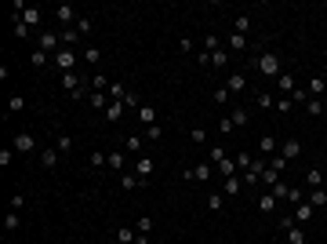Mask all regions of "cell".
Instances as JSON below:
<instances>
[{"mask_svg": "<svg viewBox=\"0 0 327 244\" xmlns=\"http://www.w3.org/2000/svg\"><path fill=\"white\" fill-rule=\"evenodd\" d=\"M55 150H58V153H69V150H73V139H69V135H58V139H55Z\"/></svg>", "mask_w": 327, "mask_h": 244, "instance_id": "obj_38", "label": "cell"}, {"mask_svg": "<svg viewBox=\"0 0 327 244\" xmlns=\"http://www.w3.org/2000/svg\"><path fill=\"white\" fill-rule=\"evenodd\" d=\"M18 19H22V22H26V26H29V29H36V26H40V7H26V11H22V15H18Z\"/></svg>", "mask_w": 327, "mask_h": 244, "instance_id": "obj_14", "label": "cell"}, {"mask_svg": "<svg viewBox=\"0 0 327 244\" xmlns=\"http://www.w3.org/2000/svg\"><path fill=\"white\" fill-rule=\"evenodd\" d=\"M233 131H237V124H233L229 117H222V120H218V135H233Z\"/></svg>", "mask_w": 327, "mask_h": 244, "instance_id": "obj_43", "label": "cell"}, {"mask_svg": "<svg viewBox=\"0 0 327 244\" xmlns=\"http://www.w3.org/2000/svg\"><path fill=\"white\" fill-rule=\"evenodd\" d=\"M306 91H309V98H320V95H327V77H309Z\"/></svg>", "mask_w": 327, "mask_h": 244, "instance_id": "obj_9", "label": "cell"}, {"mask_svg": "<svg viewBox=\"0 0 327 244\" xmlns=\"http://www.w3.org/2000/svg\"><path fill=\"white\" fill-rule=\"evenodd\" d=\"M255 106H258V110H269V106H276V95H269V91H258V95H255Z\"/></svg>", "mask_w": 327, "mask_h": 244, "instance_id": "obj_26", "label": "cell"}, {"mask_svg": "<svg viewBox=\"0 0 327 244\" xmlns=\"http://www.w3.org/2000/svg\"><path fill=\"white\" fill-rule=\"evenodd\" d=\"M276 88H280V95L291 98V95H294V77H291V73H280V77H276Z\"/></svg>", "mask_w": 327, "mask_h": 244, "instance_id": "obj_13", "label": "cell"}, {"mask_svg": "<svg viewBox=\"0 0 327 244\" xmlns=\"http://www.w3.org/2000/svg\"><path fill=\"white\" fill-rule=\"evenodd\" d=\"M309 204H313V208H324L327 204V189H313V193H309Z\"/></svg>", "mask_w": 327, "mask_h": 244, "instance_id": "obj_37", "label": "cell"}, {"mask_svg": "<svg viewBox=\"0 0 327 244\" xmlns=\"http://www.w3.org/2000/svg\"><path fill=\"white\" fill-rule=\"evenodd\" d=\"M218 48H222V37H215V33L204 37V51H218Z\"/></svg>", "mask_w": 327, "mask_h": 244, "instance_id": "obj_41", "label": "cell"}, {"mask_svg": "<svg viewBox=\"0 0 327 244\" xmlns=\"http://www.w3.org/2000/svg\"><path fill=\"white\" fill-rule=\"evenodd\" d=\"M258 150H262V153H276V150H280V142L276 139H273V135H262V139H258Z\"/></svg>", "mask_w": 327, "mask_h": 244, "instance_id": "obj_23", "label": "cell"}, {"mask_svg": "<svg viewBox=\"0 0 327 244\" xmlns=\"http://www.w3.org/2000/svg\"><path fill=\"white\" fill-rule=\"evenodd\" d=\"M225 157H229V153H225V146H211V161H225Z\"/></svg>", "mask_w": 327, "mask_h": 244, "instance_id": "obj_50", "label": "cell"}, {"mask_svg": "<svg viewBox=\"0 0 327 244\" xmlns=\"http://www.w3.org/2000/svg\"><path fill=\"white\" fill-rule=\"evenodd\" d=\"M55 19H58V26H69V22H77V7H69V4H62L55 11Z\"/></svg>", "mask_w": 327, "mask_h": 244, "instance_id": "obj_11", "label": "cell"}, {"mask_svg": "<svg viewBox=\"0 0 327 244\" xmlns=\"http://www.w3.org/2000/svg\"><path fill=\"white\" fill-rule=\"evenodd\" d=\"M124 150H127V153H138V150H142V135H127V139H124Z\"/></svg>", "mask_w": 327, "mask_h": 244, "instance_id": "obj_35", "label": "cell"}, {"mask_svg": "<svg viewBox=\"0 0 327 244\" xmlns=\"http://www.w3.org/2000/svg\"><path fill=\"white\" fill-rule=\"evenodd\" d=\"M138 124H156V110H153V106H138Z\"/></svg>", "mask_w": 327, "mask_h": 244, "instance_id": "obj_24", "label": "cell"}, {"mask_svg": "<svg viewBox=\"0 0 327 244\" xmlns=\"http://www.w3.org/2000/svg\"><path fill=\"white\" fill-rule=\"evenodd\" d=\"M306 113L320 117V113H324V98H309V102H306Z\"/></svg>", "mask_w": 327, "mask_h": 244, "instance_id": "obj_39", "label": "cell"}, {"mask_svg": "<svg viewBox=\"0 0 327 244\" xmlns=\"http://www.w3.org/2000/svg\"><path fill=\"white\" fill-rule=\"evenodd\" d=\"M135 237H138V230H131V226H120V230H117L120 244H135Z\"/></svg>", "mask_w": 327, "mask_h": 244, "instance_id": "obj_29", "label": "cell"}, {"mask_svg": "<svg viewBox=\"0 0 327 244\" xmlns=\"http://www.w3.org/2000/svg\"><path fill=\"white\" fill-rule=\"evenodd\" d=\"M298 153H302L298 139H284V142H280V157H284V161H291V157H298Z\"/></svg>", "mask_w": 327, "mask_h": 244, "instance_id": "obj_10", "label": "cell"}, {"mask_svg": "<svg viewBox=\"0 0 327 244\" xmlns=\"http://www.w3.org/2000/svg\"><path fill=\"white\" fill-rule=\"evenodd\" d=\"M276 197H273V193H262V197H258V208H262V211H269V215H273V211H276Z\"/></svg>", "mask_w": 327, "mask_h": 244, "instance_id": "obj_28", "label": "cell"}, {"mask_svg": "<svg viewBox=\"0 0 327 244\" xmlns=\"http://www.w3.org/2000/svg\"><path fill=\"white\" fill-rule=\"evenodd\" d=\"M58 157H62V153H58V150H55V146H48V150H40V164H44V168H55V164H58Z\"/></svg>", "mask_w": 327, "mask_h": 244, "instance_id": "obj_20", "label": "cell"}, {"mask_svg": "<svg viewBox=\"0 0 327 244\" xmlns=\"http://www.w3.org/2000/svg\"><path fill=\"white\" fill-rule=\"evenodd\" d=\"M4 230H7V233L18 230V215H4Z\"/></svg>", "mask_w": 327, "mask_h": 244, "instance_id": "obj_52", "label": "cell"}, {"mask_svg": "<svg viewBox=\"0 0 327 244\" xmlns=\"http://www.w3.org/2000/svg\"><path fill=\"white\" fill-rule=\"evenodd\" d=\"M229 120H233V124H237V128H244L247 120H251V110H247V106H237V110L229 113Z\"/></svg>", "mask_w": 327, "mask_h": 244, "instance_id": "obj_19", "label": "cell"}, {"mask_svg": "<svg viewBox=\"0 0 327 244\" xmlns=\"http://www.w3.org/2000/svg\"><path fill=\"white\" fill-rule=\"evenodd\" d=\"M15 153H33V150H36V139H33V135H29V131H18V135H15Z\"/></svg>", "mask_w": 327, "mask_h": 244, "instance_id": "obj_5", "label": "cell"}, {"mask_svg": "<svg viewBox=\"0 0 327 244\" xmlns=\"http://www.w3.org/2000/svg\"><path fill=\"white\" fill-rule=\"evenodd\" d=\"M215 168H218V175H222V179H229V175H237V171H240V168H237V161H233V157H225V161H218Z\"/></svg>", "mask_w": 327, "mask_h": 244, "instance_id": "obj_18", "label": "cell"}, {"mask_svg": "<svg viewBox=\"0 0 327 244\" xmlns=\"http://www.w3.org/2000/svg\"><path fill=\"white\" fill-rule=\"evenodd\" d=\"M233 161H237V168H240V171H247V168H251V161H255V157H251V153H237V157H233Z\"/></svg>", "mask_w": 327, "mask_h": 244, "instance_id": "obj_45", "label": "cell"}, {"mask_svg": "<svg viewBox=\"0 0 327 244\" xmlns=\"http://www.w3.org/2000/svg\"><path fill=\"white\" fill-rule=\"evenodd\" d=\"M255 70L265 73V77H280V73H284V70H280V55H276V51H262V55L255 58Z\"/></svg>", "mask_w": 327, "mask_h": 244, "instance_id": "obj_1", "label": "cell"}, {"mask_svg": "<svg viewBox=\"0 0 327 244\" xmlns=\"http://www.w3.org/2000/svg\"><path fill=\"white\" fill-rule=\"evenodd\" d=\"M160 135H164V131H160V128H156V124H149V128H146V139H149V142H156V139H160Z\"/></svg>", "mask_w": 327, "mask_h": 244, "instance_id": "obj_54", "label": "cell"}, {"mask_svg": "<svg viewBox=\"0 0 327 244\" xmlns=\"http://www.w3.org/2000/svg\"><path fill=\"white\" fill-rule=\"evenodd\" d=\"M291 106H294V102H291V98H287V95H284V98H276V110H280V113H287V110H291Z\"/></svg>", "mask_w": 327, "mask_h": 244, "instance_id": "obj_56", "label": "cell"}, {"mask_svg": "<svg viewBox=\"0 0 327 244\" xmlns=\"http://www.w3.org/2000/svg\"><path fill=\"white\" fill-rule=\"evenodd\" d=\"M240 189H244V179H240V175L222 179V193H225V197H240Z\"/></svg>", "mask_w": 327, "mask_h": 244, "instance_id": "obj_8", "label": "cell"}, {"mask_svg": "<svg viewBox=\"0 0 327 244\" xmlns=\"http://www.w3.org/2000/svg\"><path fill=\"white\" fill-rule=\"evenodd\" d=\"M291 102H302V106H306V102H309V91H306V88H294V95H291Z\"/></svg>", "mask_w": 327, "mask_h": 244, "instance_id": "obj_49", "label": "cell"}, {"mask_svg": "<svg viewBox=\"0 0 327 244\" xmlns=\"http://www.w3.org/2000/svg\"><path fill=\"white\" fill-rule=\"evenodd\" d=\"M105 164V153H91V168H102Z\"/></svg>", "mask_w": 327, "mask_h": 244, "instance_id": "obj_61", "label": "cell"}, {"mask_svg": "<svg viewBox=\"0 0 327 244\" xmlns=\"http://www.w3.org/2000/svg\"><path fill=\"white\" fill-rule=\"evenodd\" d=\"M280 175H284V171H276V168H265V171H262V182H265V186H276V182H280Z\"/></svg>", "mask_w": 327, "mask_h": 244, "instance_id": "obj_31", "label": "cell"}, {"mask_svg": "<svg viewBox=\"0 0 327 244\" xmlns=\"http://www.w3.org/2000/svg\"><path fill=\"white\" fill-rule=\"evenodd\" d=\"M324 113H327V98H324Z\"/></svg>", "mask_w": 327, "mask_h": 244, "instance_id": "obj_63", "label": "cell"}, {"mask_svg": "<svg viewBox=\"0 0 327 244\" xmlns=\"http://www.w3.org/2000/svg\"><path fill=\"white\" fill-rule=\"evenodd\" d=\"M269 168H276V171H284V168H287V161H284V157L276 153V157H273V161H269Z\"/></svg>", "mask_w": 327, "mask_h": 244, "instance_id": "obj_58", "label": "cell"}, {"mask_svg": "<svg viewBox=\"0 0 327 244\" xmlns=\"http://www.w3.org/2000/svg\"><path fill=\"white\" fill-rule=\"evenodd\" d=\"M36 48H40V51H48V55H55V51H62V37H58V33H51V29H44V33L36 37Z\"/></svg>", "mask_w": 327, "mask_h": 244, "instance_id": "obj_3", "label": "cell"}, {"mask_svg": "<svg viewBox=\"0 0 327 244\" xmlns=\"http://www.w3.org/2000/svg\"><path fill=\"white\" fill-rule=\"evenodd\" d=\"M91 26H95L91 19H77V26H73V29H77L80 37H87V33H91Z\"/></svg>", "mask_w": 327, "mask_h": 244, "instance_id": "obj_44", "label": "cell"}, {"mask_svg": "<svg viewBox=\"0 0 327 244\" xmlns=\"http://www.w3.org/2000/svg\"><path fill=\"white\" fill-rule=\"evenodd\" d=\"M84 58H87L91 66H98V62H102V51H98V48H84Z\"/></svg>", "mask_w": 327, "mask_h": 244, "instance_id": "obj_42", "label": "cell"}, {"mask_svg": "<svg viewBox=\"0 0 327 244\" xmlns=\"http://www.w3.org/2000/svg\"><path fill=\"white\" fill-rule=\"evenodd\" d=\"M215 102H229V88H218L215 91Z\"/></svg>", "mask_w": 327, "mask_h": 244, "instance_id": "obj_59", "label": "cell"}, {"mask_svg": "<svg viewBox=\"0 0 327 244\" xmlns=\"http://www.w3.org/2000/svg\"><path fill=\"white\" fill-rule=\"evenodd\" d=\"M207 208H211V211H222V208H225V193H215V189H211V197H207Z\"/></svg>", "mask_w": 327, "mask_h": 244, "instance_id": "obj_33", "label": "cell"}, {"mask_svg": "<svg viewBox=\"0 0 327 244\" xmlns=\"http://www.w3.org/2000/svg\"><path fill=\"white\" fill-rule=\"evenodd\" d=\"M51 62H55L62 73H77V62H80V58H77V51H73V48H62V51L51 55Z\"/></svg>", "mask_w": 327, "mask_h": 244, "instance_id": "obj_2", "label": "cell"}, {"mask_svg": "<svg viewBox=\"0 0 327 244\" xmlns=\"http://www.w3.org/2000/svg\"><path fill=\"white\" fill-rule=\"evenodd\" d=\"M7 110H11V113H22V110H26V98H7Z\"/></svg>", "mask_w": 327, "mask_h": 244, "instance_id": "obj_47", "label": "cell"}, {"mask_svg": "<svg viewBox=\"0 0 327 244\" xmlns=\"http://www.w3.org/2000/svg\"><path fill=\"white\" fill-rule=\"evenodd\" d=\"M15 37H29V26L22 19H15Z\"/></svg>", "mask_w": 327, "mask_h": 244, "instance_id": "obj_53", "label": "cell"}, {"mask_svg": "<svg viewBox=\"0 0 327 244\" xmlns=\"http://www.w3.org/2000/svg\"><path fill=\"white\" fill-rule=\"evenodd\" d=\"M58 37H62V48H73V44H80V33H77V29H62Z\"/></svg>", "mask_w": 327, "mask_h": 244, "instance_id": "obj_32", "label": "cell"}, {"mask_svg": "<svg viewBox=\"0 0 327 244\" xmlns=\"http://www.w3.org/2000/svg\"><path fill=\"white\" fill-rule=\"evenodd\" d=\"M124 106H142V98L135 95V91H127V98H124Z\"/></svg>", "mask_w": 327, "mask_h": 244, "instance_id": "obj_60", "label": "cell"}, {"mask_svg": "<svg viewBox=\"0 0 327 244\" xmlns=\"http://www.w3.org/2000/svg\"><path fill=\"white\" fill-rule=\"evenodd\" d=\"M189 139L193 142H207V131H204V128H189Z\"/></svg>", "mask_w": 327, "mask_h": 244, "instance_id": "obj_48", "label": "cell"}, {"mask_svg": "<svg viewBox=\"0 0 327 244\" xmlns=\"http://www.w3.org/2000/svg\"><path fill=\"white\" fill-rule=\"evenodd\" d=\"M306 186L324 189V171H320V168H309V171H306Z\"/></svg>", "mask_w": 327, "mask_h": 244, "instance_id": "obj_17", "label": "cell"}, {"mask_svg": "<svg viewBox=\"0 0 327 244\" xmlns=\"http://www.w3.org/2000/svg\"><path fill=\"white\" fill-rule=\"evenodd\" d=\"M309 219H313V204L302 201V204H298V226H302V223H309Z\"/></svg>", "mask_w": 327, "mask_h": 244, "instance_id": "obj_36", "label": "cell"}, {"mask_svg": "<svg viewBox=\"0 0 327 244\" xmlns=\"http://www.w3.org/2000/svg\"><path fill=\"white\" fill-rule=\"evenodd\" d=\"M211 66H215V70H225V66H229V51H225V48L211 51Z\"/></svg>", "mask_w": 327, "mask_h": 244, "instance_id": "obj_21", "label": "cell"}, {"mask_svg": "<svg viewBox=\"0 0 327 244\" xmlns=\"http://www.w3.org/2000/svg\"><path fill=\"white\" fill-rule=\"evenodd\" d=\"M105 168H113V171H124V150H113V153H105Z\"/></svg>", "mask_w": 327, "mask_h": 244, "instance_id": "obj_16", "label": "cell"}, {"mask_svg": "<svg viewBox=\"0 0 327 244\" xmlns=\"http://www.w3.org/2000/svg\"><path fill=\"white\" fill-rule=\"evenodd\" d=\"M269 193H273V197H276V201H287V197H291V186H287V182H284V179H280V182H276V186H273V189H269Z\"/></svg>", "mask_w": 327, "mask_h": 244, "instance_id": "obj_30", "label": "cell"}, {"mask_svg": "<svg viewBox=\"0 0 327 244\" xmlns=\"http://www.w3.org/2000/svg\"><path fill=\"white\" fill-rule=\"evenodd\" d=\"M135 175H138V179H149V175H153V157H138V161H135Z\"/></svg>", "mask_w": 327, "mask_h": 244, "instance_id": "obj_12", "label": "cell"}, {"mask_svg": "<svg viewBox=\"0 0 327 244\" xmlns=\"http://www.w3.org/2000/svg\"><path fill=\"white\" fill-rule=\"evenodd\" d=\"M138 186H142L138 175H124V189H138Z\"/></svg>", "mask_w": 327, "mask_h": 244, "instance_id": "obj_51", "label": "cell"}, {"mask_svg": "<svg viewBox=\"0 0 327 244\" xmlns=\"http://www.w3.org/2000/svg\"><path fill=\"white\" fill-rule=\"evenodd\" d=\"M135 230H138V233H149V230H153V219H149V215H142L138 223H135Z\"/></svg>", "mask_w": 327, "mask_h": 244, "instance_id": "obj_46", "label": "cell"}, {"mask_svg": "<svg viewBox=\"0 0 327 244\" xmlns=\"http://www.w3.org/2000/svg\"><path fill=\"white\" fill-rule=\"evenodd\" d=\"M291 226H294V215H280V230L287 233V230H291Z\"/></svg>", "mask_w": 327, "mask_h": 244, "instance_id": "obj_57", "label": "cell"}, {"mask_svg": "<svg viewBox=\"0 0 327 244\" xmlns=\"http://www.w3.org/2000/svg\"><path fill=\"white\" fill-rule=\"evenodd\" d=\"M287 241H291V244H309V241H306V230H302V226H291V230H287Z\"/></svg>", "mask_w": 327, "mask_h": 244, "instance_id": "obj_34", "label": "cell"}, {"mask_svg": "<svg viewBox=\"0 0 327 244\" xmlns=\"http://www.w3.org/2000/svg\"><path fill=\"white\" fill-rule=\"evenodd\" d=\"M62 88L69 91V98H84V88H87V84H84L80 73H62Z\"/></svg>", "mask_w": 327, "mask_h": 244, "instance_id": "obj_4", "label": "cell"}, {"mask_svg": "<svg viewBox=\"0 0 327 244\" xmlns=\"http://www.w3.org/2000/svg\"><path fill=\"white\" fill-rule=\"evenodd\" d=\"M225 44H229V51H244L247 48V37L244 33H229V37H225Z\"/></svg>", "mask_w": 327, "mask_h": 244, "instance_id": "obj_25", "label": "cell"}, {"mask_svg": "<svg viewBox=\"0 0 327 244\" xmlns=\"http://www.w3.org/2000/svg\"><path fill=\"white\" fill-rule=\"evenodd\" d=\"M11 157H15V150H7V146L0 150V168H7V164H11Z\"/></svg>", "mask_w": 327, "mask_h": 244, "instance_id": "obj_55", "label": "cell"}, {"mask_svg": "<svg viewBox=\"0 0 327 244\" xmlns=\"http://www.w3.org/2000/svg\"><path fill=\"white\" fill-rule=\"evenodd\" d=\"M29 62H33L36 70H44V66H51V55H48V51H40V48H36L33 55H29Z\"/></svg>", "mask_w": 327, "mask_h": 244, "instance_id": "obj_27", "label": "cell"}, {"mask_svg": "<svg viewBox=\"0 0 327 244\" xmlns=\"http://www.w3.org/2000/svg\"><path fill=\"white\" fill-rule=\"evenodd\" d=\"M135 244H149V233H138V237H135Z\"/></svg>", "mask_w": 327, "mask_h": 244, "instance_id": "obj_62", "label": "cell"}, {"mask_svg": "<svg viewBox=\"0 0 327 244\" xmlns=\"http://www.w3.org/2000/svg\"><path fill=\"white\" fill-rule=\"evenodd\" d=\"M182 179H193V182H211V164H196L189 171H182Z\"/></svg>", "mask_w": 327, "mask_h": 244, "instance_id": "obj_6", "label": "cell"}, {"mask_svg": "<svg viewBox=\"0 0 327 244\" xmlns=\"http://www.w3.org/2000/svg\"><path fill=\"white\" fill-rule=\"evenodd\" d=\"M120 117H124V102H109L105 106V120H109V124H117Z\"/></svg>", "mask_w": 327, "mask_h": 244, "instance_id": "obj_22", "label": "cell"}, {"mask_svg": "<svg viewBox=\"0 0 327 244\" xmlns=\"http://www.w3.org/2000/svg\"><path fill=\"white\" fill-rule=\"evenodd\" d=\"M87 102H91V110H102V113H105V106H109L113 98L105 95V91H91V98H87Z\"/></svg>", "mask_w": 327, "mask_h": 244, "instance_id": "obj_15", "label": "cell"}, {"mask_svg": "<svg viewBox=\"0 0 327 244\" xmlns=\"http://www.w3.org/2000/svg\"><path fill=\"white\" fill-rule=\"evenodd\" d=\"M324 189H327V179H324Z\"/></svg>", "mask_w": 327, "mask_h": 244, "instance_id": "obj_64", "label": "cell"}, {"mask_svg": "<svg viewBox=\"0 0 327 244\" xmlns=\"http://www.w3.org/2000/svg\"><path fill=\"white\" fill-rule=\"evenodd\" d=\"M247 29H251V15H240L237 26H233V33H244V37H247Z\"/></svg>", "mask_w": 327, "mask_h": 244, "instance_id": "obj_40", "label": "cell"}, {"mask_svg": "<svg viewBox=\"0 0 327 244\" xmlns=\"http://www.w3.org/2000/svg\"><path fill=\"white\" fill-rule=\"evenodd\" d=\"M225 88H229V95H244V91H247V77H244V73H229Z\"/></svg>", "mask_w": 327, "mask_h": 244, "instance_id": "obj_7", "label": "cell"}]
</instances>
